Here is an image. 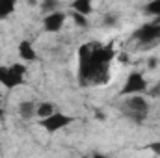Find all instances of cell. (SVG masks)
Masks as SVG:
<instances>
[{
	"instance_id": "cell-12",
	"label": "cell",
	"mask_w": 160,
	"mask_h": 158,
	"mask_svg": "<svg viewBox=\"0 0 160 158\" xmlns=\"http://www.w3.org/2000/svg\"><path fill=\"white\" fill-rule=\"evenodd\" d=\"M143 9H145V13H149V15L160 17V0H151Z\"/></svg>"
},
{
	"instance_id": "cell-16",
	"label": "cell",
	"mask_w": 160,
	"mask_h": 158,
	"mask_svg": "<svg viewBox=\"0 0 160 158\" xmlns=\"http://www.w3.org/2000/svg\"><path fill=\"white\" fill-rule=\"evenodd\" d=\"M9 69L15 75H19V77H24L26 75V65H22V63H13V65H9Z\"/></svg>"
},
{
	"instance_id": "cell-3",
	"label": "cell",
	"mask_w": 160,
	"mask_h": 158,
	"mask_svg": "<svg viewBox=\"0 0 160 158\" xmlns=\"http://www.w3.org/2000/svg\"><path fill=\"white\" fill-rule=\"evenodd\" d=\"M73 121H75V119L71 117V116H65V114L54 112V114H50L48 117L39 119L38 123H39V126H43V128H45L47 132L54 134V132H58V130H62V128L69 126V125H71Z\"/></svg>"
},
{
	"instance_id": "cell-8",
	"label": "cell",
	"mask_w": 160,
	"mask_h": 158,
	"mask_svg": "<svg viewBox=\"0 0 160 158\" xmlns=\"http://www.w3.org/2000/svg\"><path fill=\"white\" fill-rule=\"evenodd\" d=\"M36 104L32 102V101H22L21 104H19V116H21V119H24V121H28V119H34L36 117Z\"/></svg>"
},
{
	"instance_id": "cell-14",
	"label": "cell",
	"mask_w": 160,
	"mask_h": 158,
	"mask_svg": "<svg viewBox=\"0 0 160 158\" xmlns=\"http://www.w3.org/2000/svg\"><path fill=\"white\" fill-rule=\"evenodd\" d=\"M56 9H58V0H43L41 2V11L50 13V11H56Z\"/></svg>"
},
{
	"instance_id": "cell-11",
	"label": "cell",
	"mask_w": 160,
	"mask_h": 158,
	"mask_svg": "<svg viewBox=\"0 0 160 158\" xmlns=\"http://www.w3.org/2000/svg\"><path fill=\"white\" fill-rule=\"evenodd\" d=\"M15 4H17V0H0V21L9 17L15 11Z\"/></svg>"
},
{
	"instance_id": "cell-5",
	"label": "cell",
	"mask_w": 160,
	"mask_h": 158,
	"mask_svg": "<svg viewBox=\"0 0 160 158\" xmlns=\"http://www.w3.org/2000/svg\"><path fill=\"white\" fill-rule=\"evenodd\" d=\"M65 19H67V15L63 11H50V13H47V17L43 21L45 32H48V34L60 32L63 28V24H65Z\"/></svg>"
},
{
	"instance_id": "cell-13",
	"label": "cell",
	"mask_w": 160,
	"mask_h": 158,
	"mask_svg": "<svg viewBox=\"0 0 160 158\" xmlns=\"http://www.w3.org/2000/svg\"><path fill=\"white\" fill-rule=\"evenodd\" d=\"M71 17H73V21H75V24L77 26H80V28H88V17L86 15H82V13H78V11H75L73 9V13H71Z\"/></svg>"
},
{
	"instance_id": "cell-9",
	"label": "cell",
	"mask_w": 160,
	"mask_h": 158,
	"mask_svg": "<svg viewBox=\"0 0 160 158\" xmlns=\"http://www.w3.org/2000/svg\"><path fill=\"white\" fill-rule=\"evenodd\" d=\"M71 9H75V11H78L82 15H91V11H93V2L91 0H75L73 4H71Z\"/></svg>"
},
{
	"instance_id": "cell-20",
	"label": "cell",
	"mask_w": 160,
	"mask_h": 158,
	"mask_svg": "<svg viewBox=\"0 0 160 158\" xmlns=\"http://www.w3.org/2000/svg\"><path fill=\"white\" fill-rule=\"evenodd\" d=\"M2 116H4V110H2V108H0V117H2Z\"/></svg>"
},
{
	"instance_id": "cell-7",
	"label": "cell",
	"mask_w": 160,
	"mask_h": 158,
	"mask_svg": "<svg viewBox=\"0 0 160 158\" xmlns=\"http://www.w3.org/2000/svg\"><path fill=\"white\" fill-rule=\"evenodd\" d=\"M17 50H19V56H21L24 62H36V60H38V54H36V48H34L32 41L22 39L19 43Z\"/></svg>"
},
{
	"instance_id": "cell-17",
	"label": "cell",
	"mask_w": 160,
	"mask_h": 158,
	"mask_svg": "<svg viewBox=\"0 0 160 158\" xmlns=\"http://www.w3.org/2000/svg\"><path fill=\"white\" fill-rule=\"evenodd\" d=\"M147 149H149V151H153L155 155H160V141H155V143H149V145H147Z\"/></svg>"
},
{
	"instance_id": "cell-15",
	"label": "cell",
	"mask_w": 160,
	"mask_h": 158,
	"mask_svg": "<svg viewBox=\"0 0 160 158\" xmlns=\"http://www.w3.org/2000/svg\"><path fill=\"white\" fill-rule=\"evenodd\" d=\"M102 24L104 26H116L118 24V15L116 13H106L102 17Z\"/></svg>"
},
{
	"instance_id": "cell-10",
	"label": "cell",
	"mask_w": 160,
	"mask_h": 158,
	"mask_svg": "<svg viewBox=\"0 0 160 158\" xmlns=\"http://www.w3.org/2000/svg\"><path fill=\"white\" fill-rule=\"evenodd\" d=\"M56 110H54V104L52 102H39L38 104V108H36V117H39V119H43V117H48L50 114H54Z\"/></svg>"
},
{
	"instance_id": "cell-1",
	"label": "cell",
	"mask_w": 160,
	"mask_h": 158,
	"mask_svg": "<svg viewBox=\"0 0 160 158\" xmlns=\"http://www.w3.org/2000/svg\"><path fill=\"white\" fill-rule=\"evenodd\" d=\"M125 116L128 119H132L134 123H142L147 117V112H149V102L142 97V93H134V95H128L127 102H125V108H123Z\"/></svg>"
},
{
	"instance_id": "cell-18",
	"label": "cell",
	"mask_w": 160,
	"mask_h": 158,
	"mask_svg": "<svg viewBox=\"0 0 160 158\" xmlns=\"http://www.w3.org/2000/svg\"><path fill=\"white\" fill-rule=\"evenodd\" d=\"M149 93H151L153 97H158V95H160V82L155 86V87H153V89H151V91H149Z\"/></svg>"
},
{
	"instance_id": "cell-6",
	"label": "cell",
	"mask_w": 160,
	"mask_h": 158,
	"mask_svg": "<svg viewBox=\"0 0 160 158\" xmlns=\"http://www.w3.org/2000/svg\"><path fill=\"white\" fill-rule=\"evenodd\" d=\"M0 84L6 86L8 89H13V87H17V86H21V84H24V77H19V75H15L9 67L0 65Z\"/></svg>"
},
{
	"instance_id": "cell-19",
	"label": "cell",
	"mask_w": 160,
	"mask_h": 158,
	"mask_svg": "<svg viewBox=\"0 0 160 158\" xmlns=\"http://www.w3.org/2000/svg\"><path fill=\"white\" fill-rule=\"evenodd\" d=\"M147 65H149V67L153 69V67H157V65H158V60H157V58H149V62H147Z\"/></svg>"
},
{
	"instance_id": "cell-2",
	"label": "cell",
	"mask_w": 160,
	"mask_h": 158,
	"mask_svg": "<svg viewBox=\"0 0 160 158\" xmlns=\"http://www.w3.org/2000/svg\"><path fill=\"white\" fill-rule=\"evenodd\" d=\"M134 39L138 41V45H140L142 48L155 47L157 43H160V24L157 21L143 24L140 30L134 32Z\"/></svg>"
},
{
	"instance_id": "cell-4",
	"label": "cell",
	"mask_w": 160,
	"mask_h": 158,
	"mask_svg": "<svg viewBox=\"0 0 160 158\" xmlns=\"http://www.w3.org/2000/svg\"><path fill=\"white\" fill-rule=\"evenodd\" d=\"M147 91V80L142 73L132 71L128 75V78L125 82V86L121 87L119 95H134V93H145Z\"/></svg>"
}]
</instances>
